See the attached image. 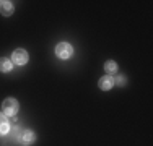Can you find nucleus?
Masks as SVG:
<instances>
[{"instance_id": "1", "label": "nucleus", "mask_w": 153, "mask_h": 146, "mask_svg": "<svg viewBox=\"0 0 153 146\" xmlns=\"http://www.w3.org/2000/svg\"><path fill=\"white\" fill-rule=\"evenodd\" d=\"M2 109H3V114L5 115H10V117H15L20 111V104H18L16 99L13 97H7L2 104Z\"/></svg>"}, {"instance_id": "2", "label": "nucleus", "mask_w": 153, "mask_h": 146, "mask_svg": "<svg viewBox=\"0 0 153 146\" xmlns=\"http://www.w3.org/2000/svg\"><path fill=\"white\" fill-rule=\"evenodd\" d=\"M56 55L62 58V60H67V58H70L74 55V47H72V44L68 42H59L56 46Z\"/></svg>"}, {"instance_id": "3", "label": "nucleus", "mask_w": 153, "mask_h": 146, "mask_svg": "<svg viewBox=\"0 0 153 146\" xmlns=\"http://www.w3.org/2000/svg\"><path fill=\"white\" fill-rule=\"evenodd\" d=\"M12 60H13V63L15 65H26L28 63V60H30V55H28V52L25 49H16V50H13V54H12Z\"/></svg>"}, {"instance_id": "4", "label": "nucleus", "mask_w": 153, "mask_h": 146, "mask_svg": "<svg viewBox=\"0 0 153 146\" xmlns=\"http://www.w3.org/2000/svg\"><path fill=\"white\" fill-rule=\"evenodd\" d=\"M34 141H36L34 131H31V130H23V131H21V135H20V140H18V143L23 145V146H30V145L34 143Z\"/></svg>"}, {"instance_id": "5", "label": "nucleus", "mask_w": 153, "mask_h": 146, "mask_svg": "<svg viewBox=\"0 0 153 146\" xmlns=\"http://www.w3.org/2000/svg\"><path fill=\"white\" fill-rule=\"evenodd\" d=\"M98 86H100L101 91H109L112 86H114V78L109 75H104L100 78V81H98Z\"/></svg>"}, {"instance_id": "6", "label": "nucleus", "mask_w": 153, "mask_h": 146, "mask_svg": "<svg viewBox=\"0 0 153 146\" xmlns=\"http://www.w3.org/2000/svg\"><path fill=\"white\" fill-rule=\"evenodd\" d=\"M13 12H15V5H13V2H8V0L0 2V13H2L3 16H12Z\"/></svg>"}, {"instance_id": "7", "label": "nucleus", "mask_w": 153, "mask_h": 146, "mask_svg": "<svg viewBox=\"0 0 153 146\" xmlns=\"http://www.w3.org/2000/svg\"><path fill=\"white\" fill-rule=\"evenodd\" d=\"M10 131V123L5 114H0V135H8Z\"/></svg>"}, {"instance_id": "8", "label": "nucleus", "mask_w": 153, "mask_h": 146, "mask_svg": "<svg viewBox=\"0 0 153 146\" xmlns=\"http://www.w3.org/2000/svg\"><path fill=\"white\" fill-rule=\"evenodd\" d=\"M12 68H13V63H12L10 58H5V57L0 58V72L8 73V72H12Z\"/></svg>"}, {"instance_id": "9", "label": "nucleus", "mask_w": 153, "mask_h": 146, "mask_svg": "<svg viewBox=\"0 0 153 146\" xmlns=\"http://www.w3.org/2000/svg\"><path fill=\"white\" fill-rule=\"evenodd\" d=\"M104 72H106L109 76L114 75V73H117V63H116L114 60H108V62H104Z\"/></svg>"}, {"instance_id": "10", "label": "nucleus", "mask_w": 153, "mask_h": 146, "mask_svg": "<svg viewBox=\"0 0 153 146\" xmlns=\"http://www.w3.org/2000/svg\"><path fill=\"white\" fill-rule=\"evenodd\" d=\"M114 85H117V86H126V85H127V76H126V75H119L117 78L114 80Z\"/></svg>"}]
</instances>
